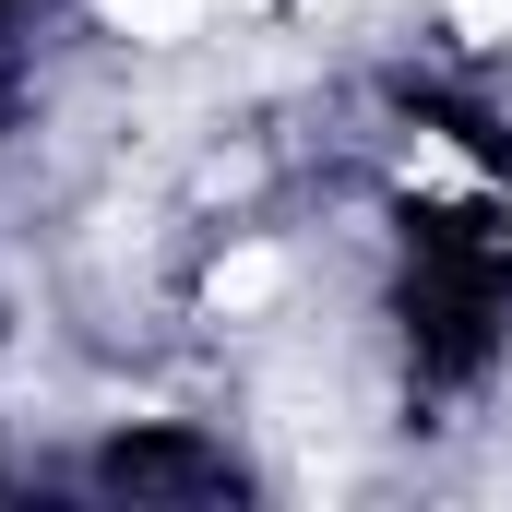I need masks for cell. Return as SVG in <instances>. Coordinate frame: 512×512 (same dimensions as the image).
<instances>
[{
    "instance_id": "obj_3",
    "label": "cell",
    "mask_w": 512,
    "mask_h": 512,
    "mask_svg": "<svg viewBox=\"0 0 512 512\" xmlns=\"http://www.w3.org/2000/svg\"><path fill=\"white\" fill-rule=\"evenodd\" d=\"M441 36L453 48H512V0H441Z\"/></svg>"
},
{
    "instance_id": "obj_1",
    "label": "cell",
    "mask_w": 512,
    "mask_h": 512,
    "mask_svg": "<svg viewBox=\"0 0 512 512\" xmlns=\"http://www.w3.org/2000/svg\"><path fill=\"white\" fill-rule=\"evenodd\" d=\"M215 12H227V0H84V24L120 36V48H191Z\"/></svg>"
},
{
    "instance_id": "obj_2",
    "label": "cell",
    "mask_w": 512,
    "mask_h": 512,
    "mask_svg": "<svg viewBox=\"0 0 512 512\" xmlns=\"http://www.w3.org/2000/svg\"><path fill=\"white\" fill-rule=\"evenodd\" d=\"M274 298H286V251H274V239H239V251L203 274V310H215V322H239V310H274Z\"/></svg>"
}]
</instances>
